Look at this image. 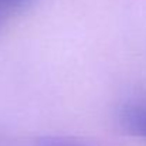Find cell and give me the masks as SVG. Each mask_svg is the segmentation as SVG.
Returning a JSON list of instances; mask_svg holds the SVG:
<instances>
[{
	"mask_svg": "<svg viewBox=\"0 0 146 146\" xmlns=\"http://www.w3.org/2000/svg\"><path fill=\"white\" fill-rule=\"evenodd\" d=\"M122 126L135 136L146 139V102H131L121 109Z\"/></svg>",
	"mask_w": 146,
	"mask_h": 146,
	"instance_id": "1",
	"label": "cell"
},
{
	"mask_svg": "<svg viewBox=\"0 0 146 146\" xmlns=\"http://www.w3.org/2000/svg\"><path fill=\"white\" fill-rule=\"evenodd\" d=\"M34 0H0V13L6 17L9 13L21 11L29 7Z\"/></svg>",
	"mask_w": 146,
	"mask_h": 146,
	"instance_id": "2",
	"label": "cell"
},
{
	"mask_svg": "<svg viewBox=\"0 0 146 146\" xmlns=\"http://www.w3.org/2000/svg\"><path fill=\"white\" fill-rule=\"evenodd\" d=\"M37 146H85L72 139L61 138V136H44L38 141Z\"/></svg>",
	"mask_w": 146,
	"mask_h": 146,
	"instance_id": "3",
	"label": "cell"
},
{
	"mask_svg": "<svg viewBox=\"0 0 146 146\" xmlns=\"http://www.w3.org/2000/svg\"><path fill=\"white\" fill-rule=\"evenodd\" d=\"M3 20H4V16L0 13V27H1V24H3Z\"/></svg>",
	"mask_w": 146,
	"mask_h": 146,
	"instance_id": "4",
	"label": "cell"
}]
</instances>
